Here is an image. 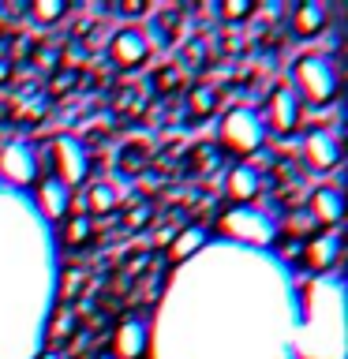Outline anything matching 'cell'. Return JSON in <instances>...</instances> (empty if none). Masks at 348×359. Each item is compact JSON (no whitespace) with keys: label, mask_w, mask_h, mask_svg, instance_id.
I'll return each instance as SVG.
<instances>
[{"label":"cell","mask_w":348,"mask_h":359,"mask_svg":"<svg viewBox=\"0 0 348 359\" xmlns=\"http://www.w3.org/2000/svg\"><path fill=\"white\" fill-rule=\"evenodd\" d=\"M34 202H38V213L45 221H64L67 213H72L75 191L64 187L60 180H53V176H41L38 184H34Z\"/></svg>","instance_id":"cell-13"},{"label":"cell","mask_w":348,"mask_h":359,"mask_svg":"<svg viewBox=\"0 0 348 359\" xmlns=\"http://www.w3.org/2000/svg\"><path fill=\"white\" fill-rule=\"evenodd\" d=\"M206 240H210V229H206V224H199V221L184 224L180 232L168 236V262H173V266H184L191 255H199L202 247H206Z\"/></svg>","instance_id":"cell-15"},{"label":"cell","mask_w":348,"mask_h":359,"mask_svg":"<svg viewBox=\"0 0 348 359\" xmlns=\"http://www.w3.org/2000/svg\"><path fill=\"white\" fill-rule=\"evenodd\" d=\"M67 15H72L67 0H34V4H27V19L38 22V27H53V22H60Z\"/></svg>","instance_id":"cell-23"},{"label":"cell","mask_w":348,"mask_h":359,"mask_svg":"<svg viewBox=\"0 0 348 359\" xmlns=\"http://www.w3.org/2000/svg\"><path fill=\"white\" fill-rule=\"evenodd\" d=\"M90 359H112L109 352H94V355H90Z\"/></svg>","instance_id":"cell-30"},{"label":"cell","mask_w":348,"mask_h":359,"mask_svg":"<svg viewBox=\"0 0 348 359\" xmlns=\"http://www.w3.org/2000/svg\"><path fill=\"white\" fill-rule=\"evenodd\" d=\"M150 90L157 97H168V94H180V90H187V75L184 67H180V60H165L157 64L150 72Z\"/></svg>","instance_id":"cell-20"},{"label":"cell","mask_w":348,"mask_h":359,"mask_svg":"<svg viewBox=\"0 0 348 359\" xmlns=\"http://www.w3.org/2000/svg\"><path fill=\"white\" fill-rule=\"evenodd\" d=\"M184 105H187V120L191 123L210 120V116H218V109H221V90L213 83H195V86H187Z\"/></svg>","instance_id":"cell-17"},{"label":"cell","mask_w":348,"mask_h":359,"mask_svg":"<svg viewBox=\"0 0 348 359\" xmlns=\"http://www.w3.org/2000/svg\"><path fill=\"white\" fill-rule=\"evenodd\" d=\"M83 333V322H79L75 307H56L49 314V333H45V344H49V352H60L67 341H75V337Z\"/></svg>","instance_id":"cell-18"},{"label":"cell","mask_w":348,"mask_h":359,"mask_svg":"<svg viewBox=\"0 0 348 359\" xmlns=\"http://www.w3.org/2000/svg\"><path fill=\"white\" fill-rule=\"evenodd\" d=\"M218 232L229 236L232 243H258V247H274L277 240V221L269 213L255 206H232L218 217Z\"/></svg>","instance_id":"cell-4"},{"label":"cell","mask_w":348,"mask_h":359,"mask_svg":"<svg viewBox=\"0 0 348 359\" xmlns=\"http://www.w3.org/2000/svg\"><path fill=\"white\" fill-rule=\"evenodd\" d=\"M269 135L262 128V120H258V109L255 105H232L229 112H221V123H218V139L213 146L232 157V161H255L258 154L266 150Z\"/></svg>","instance_id":"cell-2"},{"label":"cell","mask_w":348,"mask_h":359,"mask_svg":"<svg viewBox=\"0 0 348 359\" xmlns=\"http://www.w3.org/2000/svg\"><path fill=\"white\" fill-rule=\"evenodd\" d=\"M154 221H157V217H154V210L146 206V202H142V206H135L131 213H123V229H131V232H139V229H150Z\"/></svg>","instance_id":"cell-26"},{"label":"cell","mask_w":348,"mask_h":359,"mask_svg":"<svg viewBox=\"0 0 348 359\" xmlns=\"http://www.w3.org/2000/svg\"><path fill=\"white\" fill-rule=\"evenodd\" d=\"M288 27H292V38H300V41L322 38V34L330 30V8L319 4V0H303V4L292 8Z\"/></svg>","instance_id":"cell-14"},{"label":"cell","mask_w":348,"mask_h":359,"mask_svg":"<svg viewBox=\"0 0 348 359\" xmlns=\"http://www.w3.org/2000/svg\"><path fill=\"white\" fill-rule=\"evenodd\" d=\"M11 79H15V60H11V56H4V53H0V86H8Z\"/></svg>","instance_id":"cell-28"},{"label":"cell","mask_w":348,"mask_h":359,"mask_svg":"<svg viewBox=\"0 0 348 359\" xmlns=\"http://www.w3.org/2000/svg\"><path fill=\"white\" fill-rule=\"evenodd\" d=\"M79 86V72H64V67H56V72L49 75V83H45V101L49 97H64L67 90Z\"/></svg>","instance_id":"cell-25"},{"label":"cell","mask_w":348,"mask_h":359,"mask_svg":"<svg viewBox=\"0 0 348 359\" xmlns=\"http://www.w3.org/2000/svg\"><path fill=\"white\" fill-rule=\"evenodd\" d=\"M45 176L41 150L30 139H11L0 146V180L15 187H34Z\"/></svg>","instance_id":"cell-8"},{"label":"cell","mask_w":348,"mask_h":359,"mask_svg":"<svg viewBox=\"0 0 348 359\" xmlns=\"http://www.w3.org/2000/svg\"><path fill=\"white\" fill-rule=\"evenodd\" d=\"M292 94L300 97L303 112L307 109H326L341 94V67L326 53H307L292 64Z\"/></svg>","instance_id":"cell-1"},{"label":"cell","mask_w":348,"mask_h":359,"mask_svg":"<svg viewBox=\"0 0 348 359\" xmlns=\"http://www.w3.org/2000/svg\"><path fill=\"white\" fill-rule=\"evenodd\" d=\"M337 262H341V232H319L300 247V266L307 273H333Z\"/></svg>","instance_id":"cell-12"},{"label":"cell","mask_w":348,"mask_h":359,"mask_svg":"<svg viewBox=\"0 0 348 359\" xmlns=\"http://www.w3.org/2000/svg\"><path fill=\"white\" fill-rule=\"evenodd\" d=\"M300 210L307 213L322 232H337L341 229V217H344V191L337 184H319V187L307 191V198H303Z\"/></svg>","instance_id":"cell-9"},{"label":"cell","mask_w":348,"mask_h":359,"mask_svg":"<svg viewBox=\"0 0 348 359\" xmlns=\"http://www.w3.org/2000/svg\"><path fill=\"white\" fill-rule=\"evenodd\" d=\"M258 120H262V128H266L269 139H288V135L300 131L303 105H300V97L292 94L288 83H277V86L266 94L262 109H258Z\"/></svg>","instance_id":"cell-6"},{"label":"cell","mask_w":348,"mask_h":359,"mask_svg":"<svg viewBox=\"0 0 348 359\" xmlns=\"http://www.w3.org/2000/svg\"><path fill=\"white\" fill-rule=\"evenodd\" d=\"M213 15H218L221 22H229V27H236V22H247L258 15V4L255 0H225V4L213 8Z\"/></svg>","instance_id":"cell-24"},{"label":"cell","mask_w":348,"mask_h":359,"mask_svg":"<svg viewBox=\"0 0 348 359\" xmlns=\"http://www.w3.org/2000/svg\"><path fill=\"white\" fill-rule=\"evenodd\" d=\"M146 344H150V325H146V318H139V314H123V318L116 322V330H112V337H109L105 352L112 359H142Z\"/></svg>","instance_id":"cell-11"},{"label":"cell","mask_w":348,"mask_h":359,"mask_svg":"<svg viewBox=\"0 0 348 359\" xmlns=\"http://www.w3.org/2000/svg\"><path fill=\"white\" fill-rule=\"evenodd\" d=\"M79 206H83V213L90 221L105 217V213H116L120 191H116V184H109V180H94V184H86V198H79Z\"/></svg>","instance_id":"cell-16"},{"label":"cell","mask_w":348,"mask_h":359,"mask_svg":"<svg viewBox=\"0 0 348 359\" xmlns=\"http://www.w3.org/2000/svg\"><path fill=\"white\" fill-rule=\"evenodd\" d=\"M38 359H64V352H41Z\"/></svg>","instance_id":"cell-29"},{"label":"cell","mask_w":348,"mask_h":359,"mask_svg":"<svg viewBox=\"0 0 348 359\" xmlns=\"http://www.w3.org/2000/svg\"><path fill=\"white\" fill-rule=\"evenodd\" d=\"M90 240H94V221L86 217V213H67V217L60 221V243L64 247H79V251H83V247H90Z\"/></svg>","instance_id":"cell-21"},{"label":"cell","mask_w":348,"mask_h":359,"mask_svg":"<svg viewBox=\"0 0 348 359\" xmlns=\"http://www.w3.org/2000/svg\"><path fill=\"white\" fill-rule=\"evenodd\" d=\"M341 154H344V142H341V131L330 128V123H319V128H307L300 139V154L296 161L307 168V172H333L341 168Z\"/></svg>","instance_id":"cell-5"},{"label":"cell","mask_w":348,"mask_h":359,"mask_svg":"<svg viewBox=\"0 0 348 359\" xmlns=\"http://www.w3.org/2000/svg\"><path fill=\"white\" fill-rule=\"evenodd\" d=\"M105 53H109V60L116 72H139V67H146L154 56V38L146 34V27H139V22H120V27L112 30Z\"/></svg>","instance_id":"cell-7"},{"label":"cell","mask_w":348,"mask_h":359,"mask_svg":"<svg viewBox=\"0 0 348 359\" xmlns=\"http://www.w3.org/2000/svg\"><path fill=\"white\" fill-rule=\"evenodd\" d=\"M184 161H187V172L191 176H195V172L206 176V172H213V168L225 165V154L213 142H202V146H191V150L184 154Z\"/></svg>","instance_id":"cell-22"},{"label":"cell","mask_w":348,"mask_h":359,"mask_svg":"<svg viewBox=\"0 0 348 359\" xmlns=\"http://www.w3.org/2000/svg\"><path fill=\"white\" fill-rule=\"evenodd\" d=\"M116 15L123 22H135V19H146L150 15V4H142V0H120V8H116Z\"/></svg>","instance_id":"cell-27"},{"label":"cell","mask_w":348,"mask_h":359,"mask_svg":"<svg viewBox=\"0 0 348 359\" xmlns=\"http://www.w3.org/2000/svg\"><path fill=\"white\" fill-rule=\"evenodd\" d=\"M41 165H45V176L60 180L64 187H79V184H90L94 176V157H90V146L75 135H53L49 146L41 150Z\"/></svg>","instance_id":"cell-3"},{"label":"cell","mask_w":348,"mask_h":359,"mask_svg":"<svg viewBox=\"0 0 348 359\" xmlns=\"http://www.w3.org/2000/svg\"><path fill=\"white\" fill-rule=\"evenodd\" d=\"M150 161H154L150 139H131V142H123L120 154H116V168H120L123 176H139Z\"/></svg>","instance_id":"cell-19"},{"label":"cell","mask_w":348,"mask_h":359,"mask_svg":"<svg viewBox=\"0 0 348 359\" xmlns=\"http://www.w3.org/2000/svg\"><path fill=\"white\" fill-rule=\"evenodd\" d=\"M221 191L232 206H251V202L262 198V191H266V172H258L255 161H232L225 168Z\"/></svg>","instance_id":"cell-10"}]
</instances>
